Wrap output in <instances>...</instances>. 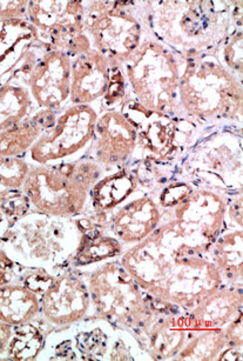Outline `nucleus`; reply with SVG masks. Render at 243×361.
Listing matches in <instances>:
<instances>
[{
    "mask_svg": "<svg viewBox=\"0 0 243 361\" xmlns=\"http://www.w3.org/2000/svg\"><path fill=\"white\" fill-rule=\"evenodd\" d=\"M137 149V131L121 110L101 111L86 157L105 174L130 166Z\"/></svg>",
    "mask_w": 243,
    "mask_h": 361,
    "instance_id": "nucleus-12",
    "label": "nucleus"
},
{
    "mask_svg": "<svg viewBox=\"0 0 243 361\" xmlns=\"http://www.w3.org/2000/svg\"><path fill=\"white\" fill-rule=\"evenodd\" d=\"M77 269L87 283L93 318L104 319L133 334L154 314L151 298L141 290L119 258Z\"/></svg>",
    "mask_w": 243,
    "mask_h": 361,
    "instance_id": "nucleus-3",
    "label": "nucleus"
},
{
    "mask_svg": "<svg viewBox=\"0 0 243 361\" xmlns=\"http://www.w3.org/2000/svg\"><path fill=\"white\" fill-rule=\"evenodd\" d=\"M79 240L74 219L31 211L8 228L1 248L24 267L56 269L66 265Z\"/></svg>",
    "mask_w": 243,
    "mask_h": 361,
    "instance_id": "nucleus-4",
    "label": "nucleus"
},
{
    "mask_svg": "<svg viewBox=\"0 0 243 361\" xmlns=\"http://www.w3.org/2000/svg\"><path fill=\"white\" fill-rule=\"evenodd\" d=\"M207 253L218 269L223 285L242 286V230H232L218 235Z\"/></svg>",
    "mask_w": 243,
    "mask_h": 361,
    "instance_id": "nucleus-21",
    "label": "nucleus"
},
{
    "mask_svg": "<svg viewBox=\"0 0 243 361\" xmlns=\"http://www.w3.org/2000/svg\"><path fill=\"white\" fill-rule=\"evenodd\" d=\"M77 360H107L116 327L104 319H85L67 327Z\"/></svg>",
    "mask_w": 243,
    "mask_h": 361,
    "instance_id": "nucleus-18",
    "label": "nucleus"
},
{
    "mask_svg": "<svg viewBox=\"0 0 243 361\" xmlns=\"http://www.w3.org/2000/svg\"><path fill=\"white\" fill-rule=\"evenodd\" d=\"M28 1H0V22H27Z\"/></svg>",
    "mask_w": 243,
    "mask_h": 361,
    "instance_id": "nucleus-29",
    "label": "nucleus"
},
{
    "mask_svg": "<svg viewBox=\"0 0 243 361\" xmlns=\"http://www.w3.org/2000/svg\"><path fill=\"white\" fill-rule=\"evenodd\" d=\"M102 174L87 157L70 163L31 165L21 191L32 211L73 219L87 209L92 188Z\"/></svg>",
    "mask_w": 243,
    "mask_h": 361,
    "instance_id": "nucleus-2",
    "label": "nucleus"
},
{
    "mask_svg": "<svg viewBox=\"0 0 243 361\" xmlns=\"http://www.w3.org/2000/svg\"><path fill=\"white\" fill-rule=\"evenodd\" d=\"M39 45L24 51L11 79L26 86L38 110L59 112L70 105L72 58L63 51Z\"/></svg>",
    "mask_w": 243,
    "mask_h": 361,
    "instance_id": "nucleus-6",
    "label": "nucleus"
},
{
    "mask_svg": "<svg viewBox=\"0 0 243 361\" xmlns=\"http://www.w3.org/2000/svg\"><path fill=\"white\" fill-rule=\"evenodd\" d=\"M172 220L180 237L190 247L207 253L225 221L227 204L221 195L208 190H194L174 207Z\"/></svg>",
    "mask_w": 243,
    "mask_h": 361,
    "instance_id": "nucleus-11",
    "label": "nucleus"
},
{
    "mask_svg": "<svg viewBox=\"0 0 243 361\" xmlns=\"http://www.w3.org/2000/svg\"><path fill=\"white\" fill-rule=\"evenodd\" d=\"M85 32L111 65H123L140 44V26L123 1H85Z\"/></svg>",
    "mask_w": 243,
    "mask_h": 361,
    "instance_id": "nucleus-8",
    "label": "nucleus"
},
{
    "mask_svg": "<svg viewBox=\"0 0 243 361\" xmlns=\"http://www.w3.org/2000/svg\"><path fill=\"white\" fill-rule=\"evenodd\" d=\"M227 346L243 347V314L236 315L232 322L223 329Z\"/></svg>",
    "mask_w": 243,
    "mask_h": 361,
    "instance_id": "nucleus-30",
    "label": "nucleus"
},
{
    "mask_svg": "<svg viewBox=\"0 0 243 361\" xmlns=\"http://www.w3.org/2000/svg\"><path fill=\"white\" fill-rule=\"evenodd\" d=\"M46 332L35 322L13 327L7 347L8 360H37L45 343Z\"/></svg>",
    "mask_w": 243,
    "mask_h": 361,
    "instance_id": "nucleus-24",
    "label": "nucleus"
},
{
    "mask_svg": "<svg viewBox=\"0 0 243 361\" xmlns=\"http://www.w3.org/2000/svg\"><path fill=\"white\" fill-rule=\"evenodd\" d=\"M139 188L137 178L130 166L102 174L91 191L87 211L106 214L126 202Z\"/></svg>",
    "mask_w": 243,
    "mask_h": 361,
    "instance_id": "nucleus-17",
    "label": "nucleus"
},
{
    "mask_svg": "<svg viewBox=\"0 0 243 361\" xmlns=\"http://www.w3.org/2000/svg\"><path fill=\"white\" fill-rule=\"evenodd\" d=\"M162 209L148 192L137 188L126 202L109 213L106 232L125 250L144 241L160 225Z\"/></svg>",
    "mask_w": 243,
    "mask_h": 361,
    "instance_id": "nucleus-13",
    "label": "nucleus"
},
{
    "mask_svg": "<svg viewBox=\"0 0 243 361\" xmlns=\"http://www.w3.org/2000/svg\"><path fill=\"white\" fill-rule=\"evenodd\" d=\"M227 346L223 329L194 333L176 354L175 360H216Z\"/></svg>",
    "mask_w": 243,
    "mask_h": 361,
    "instance_id": "nucleus-25",
    "label": "nucleus"
},
{
    "mask_svg": "<svg viewBox=\"0 0 243 361\" xmlns=\"http://www.w3.org/2000/svg\"><path fill=\"white\" fill-rule=\"evenodd\" d=\"M8 228H11V224L8 223L6 216H4V213L0 211V248H1L4 237H5Z\"/></svg>",
    "mask_w": 243,
    "mask_h": 361,
    "instance_id": "nucleus-33",
    "label": "nucleus"
},
{
    "mask_svg": "<svg viewBox=\"0 0 243 361\" xmlns=\"http://www.w3.org/2000/svg\"><path fill=\"white\" fill-rule=\"evenodd\" d=\"M30 167L26 158H0V197L21 190Z\"/></svg>",
    "mask_w": 243,
    "mask_h": 361,
    "instance_id": "nucleus-26",
    "label": "nucleus"
},
{
    "mask_svg": "<svg viewBox=\"0 0 243 361\" xmlns=\"http://www.w3.org/2000/svg\"><path fill=\"white\" fill-rule=\"evenodd\" d=\"M242 298L241 285H222L208 294L193 310L186 313L190 336L202 331L225 329L242 312Z\"/></svg>",
    "mask_w": 243,
    "mask_h": 361,
    "instance_id": "nucleus-16",
    "label": "nucleus"
},
{
    "mask_svg": "<svg viewBox=\"0 0 243 361\" xmlns=\"http://www.w3.org/2000/svg\"><path fill=\"white\" fill-rule=\"evenodd\" d=\"M51 110H37L13 128L0 131V158H25L37 139L56 121Z\"/></svg>",
    "mask_w": 243,
    "mask_h": 361,
    "instance_id": "nucleus-19",
    "label": "nucleus"
},
{
    "mask_svg": "<svg viewBox=\"0 0 243 361\" xmlns=\"http://www.w3.org/2000/svg\"><path fill=\"white\" fill-rule=\"evenodd\" d=\"M109 68L108 59L93 47L72 57L70 104L99 106L108 89Z\"/></svg>",
    "mask_w": 243,
    "mask_h": 361,
    "instance_id": "nucleus-15",
    "label": "nucleus"
},
{
    "mask_svg": "<svg viewBox=\"0 0 243 361\" xmlns=\"http://www.w3.org/2000/svg\"><path fill=\"white\" fill-rule=\"evenodd\" d=\"M13 333V326L0 322V359H6L7 347Z\"/></svg>",
    "mask_w": 243,
    "mask_h": 361,
    "instance_id": "nucleus-31",
    "label": "nucleus"
},
{
    "mask_svg": "<svg viewBox=\"0 0 243 361\" xmlns=\"http://www.w3.org/2000/svg\"><path fill=\"white\" fill-rule=\"evenodd\" d=\"M85 1H28L27 23L35 40L70 58L91 49L85 32Z\"/></svg>",
    "mask_w": 243,
    "mask_h": 361,
    "instance_id": "nucleus-9",
    "label": "nucleus"
},
{
    "mask_svg": "<svg viewBox=\"0 0 243 361\" xmlns=\"http://www.w3.org/2000/svg\"><path fill=\"white\" fill-rule=\"evenodd\" d=\"M133 336L151 360L175 359L190 336L186 312L176 307L155 310L149 322Z\"/></svg>",
    "mask_w": 243,
    "mask_h": 361,
    "instance_id": "nucleus-14",
    "label": "nucleus"
},
{
    "mask_svg": "<svg viewBox=\"0 0 243 361\" xmlns=\"http://www.w3.org/2000/svg\"><path fill=\"white\" fill-rule=\"evenodd\" d=\"M216 360H243V347L225 346L218 354Z\"/></svg>",
    "mask_w": 243,
    "mask_h": 361,
    "instance_id": "nucleus-32",
    "label": "nucleus"
},
{
    "mask_svg": "<svg viewBox=\"0 0 243 361\" xmlns=\"http://www.w3.org/2000/svg\"><path fill=\"white\" fill-rule=\"evenodd\" d=\"M120 110L137 131L135 157L141 153L144 160L169 163L193 142L197 135V126L192 121L146 110L134 99L125 100Z\"/></svg>",
    "mask_w": 243,
    "mask_h": 361,
    "instance_id": "nucleus-7",
    "label": "nucleus"
},
{
    "mask_svg": "<svg viewBox=\"0 0 243 361\" xmlns=\"http://www.w3.org/2000/svg\"><path fill=\"white\" fill-rule=\"evenodd\" d=\"M99 114L96 105H67L25 158L31 165L70 163L84 158L94 138Z\"/></svg>",
    "mask_w": 243,
    "mask_h": 361,
    "instance_id": "nucleus-5",
    "label": "nucleus"
},
{
    "mask_svg": "<svg viewBox=\"0 0 243 361\" xmlns=\"http://www.w3.org/2000/svg\"><path fill=\"white\" fill-rule=\"evenodd\" d=\"M38 110L26 86L8 79L0 86V131L13 128Z\"/></svg>",
    "mask_w": 243,
    "mask_h": 361,
    "instance_id": "nucleus-23",
    "label": "nucleus"
},
{
    "mask_svg": "<svg viewBox=\"0 0 243 361\" xmlns=\"http://www.w3.org/2000/svg\"><path fill=\"white\" fill-rule=\"evenodd\" d=\"M40 314V295L18 281L0 286V322L20 326Z\"/></svg>",
    "mask_w": 243,
    "mask_h": 361,
    "instance_id": "nucleus-20",
    "label": "nucleus"
},
{
    "mask_svg": "<svg viewBox=\"0 0 243 361\" xmlns=\"http://www.w3.org/2000/svg\"><path fill=\"white\" fill-rule=\"evenodd\" d=\"M0 211L6 216L12 226L18 220L31 212V202L21 190L8 192L0 197Z\"/></svg>",
    "mask_w": 243,
    "mask_h": 361,
    "instance_id": "nucleus-28",
    "label": "nucleus"
},
{
    "mask_svg": "<svg viewBox=\"0 0 243 361\" xmlns=\"http://www.w3.org/2000/svg\"><path fill=\"white\" fill-rule=\"evenodd\" d=\"M126 78L121 65H111L109 68L108 89L105 97L99 103L101 111L119 110L123 106L126 97Z\"/></svg>",
    "mask_w": 243,
    "mask_h": 361,
    "instance_id": "nucleus-27",
    "label": "nucleus"
},
{
    "mask_svg": "<svg viewBox=\"0 0 243 361\" xmlns=\"http://www.w3.org/2000/svg\"><path fill=\"white\" fill-rule=\"evenodd\" d=\"M125 247L105 230L87 231L80 234V240L73 255L67 260V267L79 269L111 259L120 258Z\"/></svg>",
    "mask_w": 243,
    "mask_h": 361,
    "instance_id": "nucleus-22",
    "label": "nucleus"
},
{
    "mask_svg": "<svg viewBox=\"0 0 243 361\" xmlns=\"http://www.w3.org/2000/svg\"><path fill=\"white\" fill-rule=\"evenodd\" d=\"M119 260L144 293L186 313L223 285L208 253L187 245L172 221L126 248Z\"/></svg>",
    "mask_w": 243,
    "mask_h": 361,
    "instance_id": "nucleus-1",
    "label": "nucleus"
},
{
    "mask_svg": "<svg viewBox=\"0 0 243 361\" xmlns=\"http://www.w3.org/2000/svg\"><path fill=\"white\" fill-rule=\"evenodd\" d=\"M91 295L84 276L77 269L61 266L40 295V314L35 322L46 334L91 318Z\"/></svg>",
    "mask_w": 243,
    "mask_h": 361,
    "instance_id": "nucleus-10",
    "label": "nucleus"
}]
</instances>
